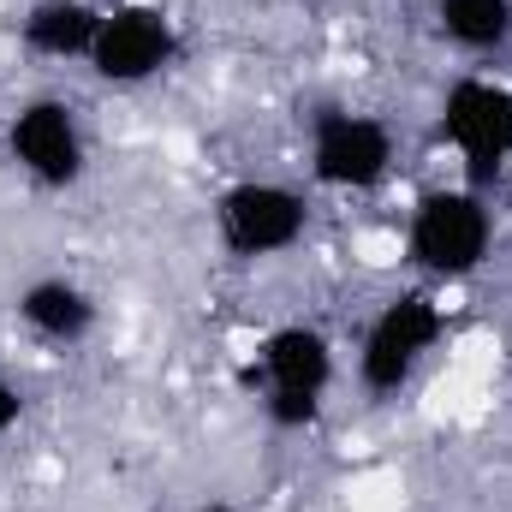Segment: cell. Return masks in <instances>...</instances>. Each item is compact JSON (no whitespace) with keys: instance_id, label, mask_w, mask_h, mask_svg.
Masks as SVG:
<instances>
[{"instance_id":"obj_13","label":"cell","mask_w":512,"mask_h":512,"mask_svg":"<svg viewBox=\"0 0 512 512\" xmlns=\"http://www.w3.org/2000/svg\"><path fill=\"white\" fill-rule=\"evenodd\" d=\"M209 512H233V507H209Z\"/></svg>"},{"instance_id":"obj_7","label":"cell","mask_w":512,"mask_h":512,"mask_svg":"<svg viewBox=\"0 0 512 512\" xmlns=\"http://www.w3.org/2000/svg\"><path fill=\"white\" fill-rule=\"evenodd\" d=\"M441 137L471 161L477 179H495L512 161V90L489 78H459L441 96Z\"/></svg>"},{"instance_id":"obj_8","label":"cell","mask_w":512,"mask_h":512,"mask_svg":"<svg viewBox=\"0 0 512 512\" xmlns=\"http://www.w3.org/2000/svg\"><path fill=\"white\" fill-rule=\"evenodd\" d=\"M6 149L42 191H66L84 179V126L60 96L24 102L6 126Z\"/></svg>"},{"instance_id":"obj_10","label":"cell","mask_w":512,"mask_h":512,"mask_svg":"<svg viewBox=\"0 0 512 512\" xmlns=\"http://www.w3.org/2000/svg\"><path fill=\"white\" fill-rule=\"evenodd\" d=\"M102 12L90 0H36L24 12V48L42 60H90Z\"/></svg>"},{"instance_id":"obj_1","label":"cell","mask_w":512,"mask_h":512,"mask_svg":"<svg viewBox=\"0 0 512 512\" xmlns=\"http://www.w3.org/2000/svg\"><path fill=\"white\" fill-rule=\"evenodd\" d=\"M489 245H495V215H489V203L477 191L441 185V191L417 197L411 227H405L411 268H423L429 280H465V274L483 268Z\"/></svg>"},{"instance_id":"obj_3","label":"cell","mask_w":512,"mask_h":512,"mask_svg":"<svg viewBox=\"0 0 512 512\" xmlns=\"http://www.w3.org/2000/svg\"><path fill=\"white\" fill-rule=\"evenodd\" d=\"M215 233L239 262H262V256L292 251L310 233V203H304V191H292L280 179H239L215 203Z\"/></svg>"},{"instance_id":"obj_5","label":"cell","mask_w":512,"mask_h":512,"mask_svg":"<svg viewBox=\"0 0 512 512\" xmlns=\"http://www.w3.org/2000/svg\"><path fill=\"white\" fill-rule=\"evenodd\" d=\"M173 54H179V30H173V18L161 12V6H114V12H102V24H96V42H90V72L102 78V84H149V78H161L167 66H173Z\"/></svg>"},{"instance_id":"obj_4","label":"cell","mask_w":512,"mask_h":512,"mask_svg":"<svg viewBox=\"0 0 512 512\" xmlns=\"http://www.w3.org/2000/svg\"><path fill=\"white\" fill-rule=\"evenodd\" d=\"M441 328H447V316H441V304L429 292L387 298L382 310H376V322L364 328V346H358V376H364V387L376 399L399 393V387L417 376V364L435 352Z\"/></svg>"},{"instance_id":"obj_9","label":"cell","mask_w":512,"mask_h":512,"mask_svg":"<svg viewBox=\"0 0 512 512\" xmlns=\"http://www.w3.org/2000/svg\"><path fill=\"white\" fill-rule=\"evenodd\" d=\"M18 322H24L36 340H48V346H78V340H90V328H96V298H90L78 280L48 274V280H30V286L18 292Z\"/></svg>"},{"instance_id":"obj_11","label":"cell","mask_w":512,"mask_h":512,"mask_svg":"<svg viewBox=\"0 0 512 512\" xmlns=\"http://www.w3.org/2000/svg\"><path fill=\"white\" fill-rule=\"evenodd\" d=\"M441 36L471 54H495L512 42V0H435Z\"/></svg>"},{"instance_id":"obj_12","label":"cell","mask_w":512,"mask_h":512,"mask_svg":"<svg viewBox=\"0 0 512 512\" xmlns=\"http://www.w3.org/2000/svg\"><path fill=\"white\" fill-rule=\"evenodd\" d=\"M18 417H24V393H18V387L0 376V435H6V429H12Z\"/></svg>"},{"instance_id":"obj_6","label":"cell","mask_w":512,"mask_h":512,"mask_svg":"<svg viewBox=\"0 0 512 512\" xmlns=\"http://www.w3.org/2000/svg\"><path fill=\"white\" fill-rule=\"evenodd\" d=\"M310 173L328 191H376L393 173V131L370 114L328 108L310 126Z\"/></svg>"},{"instance_id":"obj_2","label":"cell","mask_w":512,"mask_h":512,"mask_svg":"<svg viewBox=\"0 0 512 512\" xmlns=\"http://www.w3.org/2000/svg\"><path fill=\"white\" fill-rule=\"evenodd\" d=\"M262 364V411L274 429H310L322 411V393L334 382V346L322 328L286 322L256 346Z\"/></svg>"}]
</instances>
